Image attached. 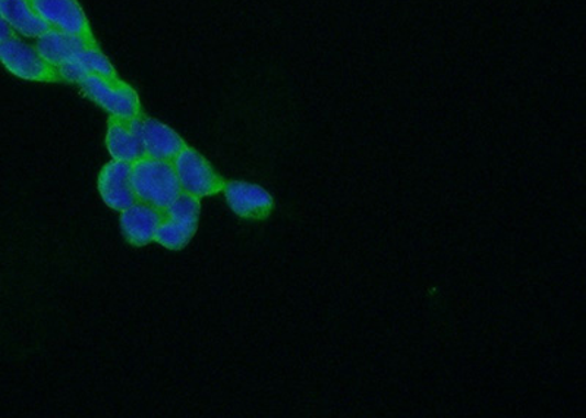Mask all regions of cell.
Masks as SVG:
<instances>
[{"instance_id": "obj_1", "label": "cell", "mask_w": 586, "mask_h": 418, "mask_svg": "<svg viewBox=\"0 0 586 418\" xmlns=\"http://www.w3.org/2000/svg\"><path fill=\"white\" fill-rule=\"evenodd\" d=\"M132 189L136 201L165 211L183 194L174 163L143 157L132 163Z\"/></svg>"}, {"instance_id": "obj_2", "label": "cell", "mask_w": 586, "mask_h": 418, "mask_svg": "<svg viewBox=\"0 0 586 418\" xmlns=\"http://www.w3.org/2000/svg\"><path fill=\"white\" fill-rule=\"evenodd\" d=\"M84 92L95 100L101 108L108 110L113 118L135 119L141 117V105L134 88L114 78L97 77L88 75L79 82Z\"/></svg>"}, {"instance_id": "obj_3", "label": "cell", "mask_w": 586, "mask_h": 418, "mask_svg": "<svg viewBox=\"0 0 586 418\" xmlns=\"http://www.w3.org/2000/svg\"><path fill=\"white\" fill-rule=\"evenodd\" d=\"M0 62L9 73L22 79H29V81H57L59 79L56 68L43 59L37 47L30 46L15 35L0 42Z\"/></svg>"}, {"instance_id": "obj_4", "label": "cell", "mask_w": 586, "mask_h": 418, "mask_svg": "<svg viewBox=\"0 0 586 418\" xmlns=\"http://www.w3.org/2000/svg\"><path fill=\"white\" fill-rule=\"evenodd\" d=\"M172 163H174L183 193L201 198L223 191L224 180L215 174L213 167L200 153L188 145Z\"/></svg>"}, {"instance_id": "obj_5", "label": "cell", "mask_w": 586, "mask_h": 418, "mask_svg": "<svg viewBox=\"0 0 586 418\" xmlns=\"http://www.w3.org/2000/svg\"><path fill=\"white\" fill-rule=\"evenodd\" d=\"M48 30L92 40L86 13L78 0H30Z\"/></svg>"}, {"instance_id": "obj_6", "label": "cell", "mask_w": 586, "mask_h": 418, "mask_svg": "<svg viewBox=\"0 0 586 418\" xmlns=\"http://www.w3.org/2000/svg\"><path fill=\"white\" fill-rule=\"evenodd\" d=\"M223 193L231 209L241 218L264 220L275 210V198L257 184L231 180L224 183Z\"/></svg>"}, {"instance_id": "obj_7", "label": "cell", "mask_w": 586, "mask_h": 418, "mask_svg": "<svg viewBox=\"0 0 586 418\" xmlns=\"http://www.w3.org/2000/svg\"><path fill=\"white\" fill-rule=\"evenodd\" d=\"M113 161L135 163L145 157L143 134H141V117L135 119L112 118L109 122L108 136H106Z\"/></svg>"}, {"instance_id": "obj_8", "label": "cell", "mask_w": 586, "mask_h": 418, "mask_svg": "<svg viewBox=\"0 0 586 418\" xmlns=\"http://www.w3.org/2000/svg\"><path fill=\"white\" fill-rule=\"evenodd\" d=\"M131 178V163L112 161L103 167L99 178V189L106 205L119 211L134 205L136 197Z\"/></svg>"}, {"instance_id": "obj_9", "label": "cell", "mask_w": 586, "mask_h": 418, "mask_svg": "<svg viewBox=\"0 0 586 418\" xmlns=\"http://www.w3.org/2000/svg\"><path fill=\"white\" fill-rule=\"evenodd\" d=\"M165 219V211L156 207L135 201L121 215L123 235L134 245H145L156 240L158 227Z\"/></svg>"}, {"instance_id": "obj_10", "label": "cell", "mask_w": 586, "mask_h": 418, "mask_svg": "<svg viewBox=\"0 0 586 418\" xmlns=\"http://www.w3.org/2000/svg\"><path fill=\"white\" fill-rule=\"evenodd\" d=\"M145 157L174 162L187 144L172 128L156 119L141 118Z\"/></svg>"}, {"instance_id": "obj_11", "label": "cell", "mask_w": 586, "mask_h": 418, "mask_svg": "<svg viewBox=\"0 0 586 418\" xmlns=\"http://www.w3.org/2000/svg\"><path fill=\"white\" fill-rule=\"evenodd\" d=\"M91 43H95V40L77 37V35L60 33V31L56 30H47L46 33L40 35L35 47H37L40 55L43 56V59L48 65H52L53 68H59L60 65L73 59L81 48Z\"/></svg>"}, {"instance_id": "obj_12", "label": "cell", "mask_w": 586, "mask_h": 418, "mask_svg": "<svg viewBox=\"0 0 586 418\" xmlns=\"http://www.w3.org/2000/svg\"><path fill=\"white\" fill-rule=\"evenodd\" d=\"M0 15L7 20L12 31L25 37L38 38L48 30L30 0H2Z\"/></svg>"}, {"instance_id": "obj_13", "label": "cell", "mask_w": 586, "mask_h": 418, "mask_svg": "<svg viewBox=\"0 0 586 418\" xmlns=\"http://www.w3.org/2000/svg\"><path fill=\"white\" fill-rule=\"evenodd\" d=\"M198 216H200V200L185 193L165 210V218L194 233L197 231Z\"/></svg>"}, {"instance_id": "obj_14", "label": "cell", "mask_w": 586, "mask_h": 418, "mask_svg": "<svg viewBox=\"0 0 586 418\" xmlns=\"http://www.w3.org/2000/svg\"><path fill=\"white\" fill-rule=\"evenodd\" d=\"M74 59L81 65V68L86 70L87 75H97V77L103 78L117 77L113 65L110 64L108 57L99 51L96 43L88 44V46L81 48V51L74 56Z\"/></svg>"}, {"instance_id": "obj_15", "label": "cell", "mask_w": 586, "mask_h": 418, "mask_svg": "<svg viewBox=\"0 0 586 418\" xmlns=\"http://www.w3.org/2000/svg\"><path fill=\"white\" fill-rule=\"evenodd\" d=\"M194 232L188 231L180 224L165 218L157 229L156 240L158 244L169 250H180L191 240Z\"/></svg>"}, {"instance_id": "obj_16", "label": "cell", "mask_w": 586, "mask_h": 418, "mask_svg": "<svg viewBox=\"0 0 586 418\" xmlns=\"http://www.w3.org/2000/svg\"><path fill=\"white\" fill-rule=\"evenodd\" d=\"M11 35H13L11 26H9L7 20L0 15V42H2L4 38L11 37Z\"/></svg>"}, {"instance_id": "obj_17", "label": "cell", "mask_w": 586, "mask_h": 418, "mask_svg": "<svg viewBox=\"0 0 586 418\" xmlns=\"http://www.w3.org/2000/svg\"><path fill=\"white\" fill-rule=\"evenodd\" d=\"M0 3H2V0H0Z\"/></svg>"}]
</instances>
